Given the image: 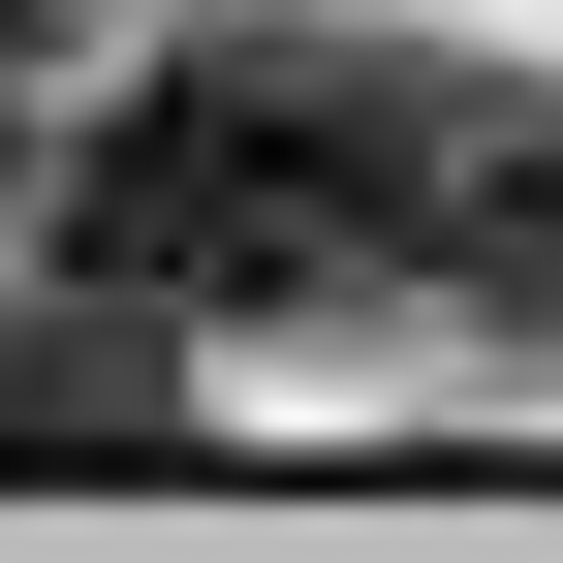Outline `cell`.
<instances>
[{"label":"cell","instance_id":"6da1fadb","mask_svg":"<svg viewBox=\"0 0 563 563\" xmlns=\"http://www.w3.org/2000/svg\"><path fill=\"white\" fill-rule=\"evenodd\" d=\"M439 220V95L376 32H220L63 157V282H157V313H313V282H407Z\"/></svg>","mask_w":563,"mask_h":563},{"label":"cell","instance_id":"7a4b0ae2","mask_svg":"<svg viewBox=\"0 0 563 563\" xmlns=\"http://www.w3.org/2000/svg\"><path fill=\"white\" fill-rule=\"evenodd\" d=\"M407 282L501 313V344H563V125H532V95H439V220H407Z\"/></svg>","mask_w":563,"mask_h":563},{"label":"cell","instance_id":"3957f363","mask_svg":"<svg viewBox=\"0 0 563 563\" xmlns=\"http://www.w3.org/2000/svg\"><path fill=\"white\" fill-rule=\"evenodd\" d=\"M188 439V313L157 282H95L63 344H0V470H157Z\"/></svg>","mask_w":563,"mask_h":563},{"label":"cell","instance_id":"277c9868","mask_svg":"<svg viewBox=\"0 0 563 563\" xmlns=\"http://www.w3.org/2000/svg\"><path fill=\"white\" fill-rule=\"evenodd\" d=\"M95 125H63V0H0V188H63Z\"/></svg>","mask_w":563,"mask_h":563}]
</instances>
